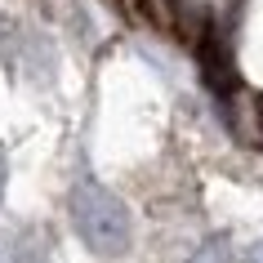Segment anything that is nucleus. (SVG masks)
Segmentation results:
<instances>
[{
  "mask_svg": "<svg viewBox=\"0 0 263 263\" xmlns=\"http://www.w3.org/2000/svg\"><path fill=\"white\" fill-rule=\"evenodd\" d=\"M71 223H76L81 241L103 259L125 254L129 241H134V223H129L125 201L111 196L107 187H98L94 179H81L71 187Z\"/></svg>",
  "mask_w": 263,
  "mask_h": 263,
  "instance_id": "1",
  "label": "nucleus"
},
{
  "mask_svg": "<svg viewBox=\"0 0 263 263\" xmlns=\"http://www.w3.org/2000/svg\"><path fill=\"white\" fill-rule=\"evenodd\" d=\"M187 263H232V250H228V236H210L205 246L196 250Z\"/></svg>",
  "mask_w": 263,
  "mask_h": 263,
  "instance_id": "2",
  "label": "nucleus"
},
{
  "mask_svg": "<svg viewBox=\"0 0 263 263\" xmlns=\"http://www.w3.org/2000/svg\"><path fill=\"white\" fill-rule=\"evenodd\" d=\"M246 263H263V241H254V246L246 250Z\"/></svg>",
  "mask_w": 263,
  "mask_h": 263,
  "instance_id": "3",
  "label": "nucleus"
},
{
  "mask_svg": "<svg viewBox=\"0 0 263 263\" xmlns=\"http://www.w3.org/2000/svg\"><path fill=\"white\" fill-rule=\"evenodd\" d=\"M0 196H5V152H0Z\"/></svg>",
  "mask_w": 263,
  "mask_h": 263,
  "instance_id": "4",
  "label": "nucleus"
}]
</instances>
